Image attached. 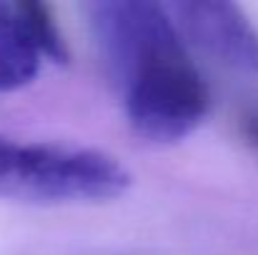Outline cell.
Here are the masks:
<instances>
[{"label": "cell", "mask_w": 258, "mask_h": 255, "mask_svg": "<svg viewBox=\"0 0 258 255\" xmlns=\"http://www.w3.org/2000/svg\"><path fill=\"white\" fill-rule=\"evenodd\" d=\"M86 13L131 130L158 145L188 138L211 110V88L168 8L151 0H98Z\"/></svg>", "instance_id": "1"}, {"label": "cell", "mask_w": 258, "mask_h": 255, "mask_svg": "<svg viewBox=\"0 0 258 255\" xmlns=\"http://www.w3.org/2000/svg\"><path fill=\"white\" fill-rule=\"evenodd\" d=\"M133 175L105 150L55 143H20L0 135V200L28 205L110 203Z\"/></svg>", "instance_id": "2"}, {"label": "cell", "mask_w": 258, "mask_h": 255, "mask_svg": "<svg viewBox=\"0 0 258 255\" xmlns=\"http://www.w3.org/2000/svg\"><path fill=\"white\" fill-rule=\"evenodd\" d=\"M71 60L68 40L50 10L40 0H0V93L30 85L40 65Z\"/></svg>", "instance_id": "3"}, {"label": "cell", "mask_w": 258, "mask_h": 255, "mask_svg": "<svg viewBox=\"0 0 258 255\" xmlns=\"http://www.w3.org/2000/svg\"><path fill=\"white\" fill-rule=\"evenodd\" d=\"M166 8L196 48L233 70L258 73V28L236 3L183 0Z\"/></svg>", "instance_id": "4"}, {"label": "cell", "mask_w": 258, "mask_h": 255, "mask_svg": "<svg viewBox=\"0 0 258 255\" xmlns=\"http://www.w3.org/2000/svg\"><path fill=\"white\" fill-rule=\"evenodd\" d=\"M236 128H238V135L241 140L258 153V103L251 105H243L236 115Z\"/></svg>", "instance_id": "5"}]
</instances>
